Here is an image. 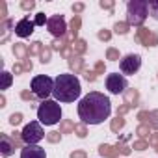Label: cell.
<instances>
[{"label":"cell","mask_w":158,"mask_h":158,"mask_svg":"<svg viewBox=\"0 0 158 158\" xmlns=\"http://www.w3.org/2000/svg\"><path fill=\"white\" fill-rule=\"evenodd\" d=\"M73 50H74L76 56H82V54L88 50V43H86L84 39H76V41L73 43Z\"/></svg>","instance_id":"21"},{"label":"cell","mask_w":158,"mask_h":158,"mask_svg":"<svg viewBox=\"0 0 158 158\" xmlns=\"http://www.w3.org/2000/svg\"><path fill=\"white\" fill-rule=\"evenodd\" d=\"M104 73V61H97L95 63V74H102Z\"/></svg>","instance_id":"44"},{"label":"cell","mask_w":158,"mask_h":158,"mask_svg":"<svg viewBox=\"0 0 158 158\" xmlns=\"http://www.w3.org/2000/svg\"><path fill=\"white\" fill-rule=\"evenodd\" d=\"M34 26H35V23L30 21L28 17H24V19H21V21L15 24V34H17L19 37H30V35L34 34Z\"/></svg>","instance_id":"12"},{"label":"cell","mask_w":158,"mask_h":158,"mask_svg":"<svg viewBox=\"0 0 158 158\" xmlns=\"http://www.w3.org/2000/svg\"><path fill=\"white\" fill-rule=\"evenodd\" d=\"M67 47H69V37H67V35L58 37V39H54V41L50 43V48H52V50H60V52H63Z\"/></svg>","instance_id":"19"},{"label":"cell","mask_w":158,"mask_h":158,"mask_svg":"<svg viewBox=\"0 0 158 158\" xmlns=\"http://www.w3.org/2000/svg\"><path fill=\"white\" fill-rule=\"evenodd\" d=\"M74 132H76L78 138H86V136H88V130H86V125H84V123L74 125Z\"/></svg>","instance_id":"29"},{"label":"cell","mask_w":158,"mask_h":158,"mask_svg":"<svg viewBox=\"0 0 158 158\" xmlns=\"http://www.w3.org/2000/svg\"><path fill=\"white\" fill-rule=\"evenodd\" d=\"M149 143H151V145L154 147V151L158 152V132H156V134H152V136L149 138Z\"/></svg>","instance_id":"41"},{"label":"cell","mask_w":158,"mask_h":158,"mask_svg":"<svg viewBox=\"0 0 158 158\" xmlns=\"http://www.w3.org/2000/svg\"><path fill=\"white\" fill-rule=\"evenodd\" d=\"M21 158H47V152L39 145H24L21 151Z\"/></svg>","instance_id":"13"},{"label":"cell","mask_w":158,"mask_h":158,"mask_svg":"<svg viewBox=\"0 0 158 158\" xmlns=\"http://www.w3.org/2000/svg\"><path fill=\"white\" fill-rule=\"evenodd\" d=\"M99 152L102 154V156H106V158H117V149L115 147H112V145H101L99 147Z\"/></svg>","instance_id":"20"},{"label":"cell","mask_w":158,"mask_h":158,"mask_svg":"<svg viewBox=\"0 0 158 158\" xmlns=\"http://www.w3.org/2000/svg\"><path fill=\"white\" fill-rule=\"evenodd\" d=\"M21 8H23L24 11H30V10L35 8V2H34V0H23V2H21Z\"/></svg>","instance_id":"34"},{"label":"cell","mask_w":158,"mask_h":158,"mask_svg":"<svg viewBox=\"0 0 158 158\" xmlns=\"http://www.w3.org/2000/svg\"><path fill=\"white\" fill-rule=\"evenodd\" d=\"M21 136H23V141H24L26 145H37L47 134H45V130H43V127H41L39 121H30V123L23 128Z\"/></svg>","instance_id":"6"},{"label":"cell","mask_w":158,"mask_h":158,"mask_svg":"<svg viewBox=\"0 0 158 158\" xmlns=\"http://www.w3.org/2000/svg\"><path fill=\"white\" fill-rule=\"evenodd\" d=\"M106 60L117 61V60H119V50H117V48H108V50H106Z\"/></svg>","instance_id":"32"},{"label":"cell","mask_w":158,"mask_h":158,"mask_svg":"<svg viewBox=\"0 0 158 158\" xmlns=\"http://www.w3.org/2000/svg\"><path fill=\"white\" fill-rule=\"evenodd\" d=\"M80 26H82V19L80 15H74L71 19V26H69V32H71V37L76 41L78 39V32H80Z\"/></svg>","instance_id":"17"},{"label":"cell","mask_w":158,"mask_h":158,"mask_svg":"<svg viewBox=\"0 0 158 158\" xmlns=\"http://www.w3.org/2000/svg\"><path fill=\"white\" fill-rule=\"evenodd\" d=\"M136 134L139 136V139H147L149 134H151V127H149V125H139V127L136 128Z\"/></svg>","instance_id":"24"},{"label":"cell","mask_w":158,"mask_h":158,"mask_svg":"<svg viewBox=\"0 0 158 158\" xmlns=\"http://www.w3.org/2000/svg\"><path fill=\"white\" fill-rule=\"evenodd\" d=\"M136 41L138 43H141L143 47H154V45H158V35L154 34V32H151L149 28H139L138 32H136Z\"/></svg>","instance_id":"10"},{"label":"cell","mask_w":158,"mask_h":158,"mask_svg":"<svg viewBox=\"0 0 158 158\" xmlns=\"http://www.w3.org/2000/svg\"><path fill=\"white\" fill-rule=\"evenodd\" d=\"M37 119L41 125H47V127H52L56 123L61 121V108L58 104V101H43L37 108Z\"/></svg>","instance_id":"3"},{"label":"cell","mask_w":158,"mask_h":158,"mask_svg":"<svg viewBox=\"0 0 158 158\" xmlns=\"http://www.w3.org/2000/svg\"><path fill=\"white\" fill-rule=\"evenodd\" d=\"M60 132H61V134H71V132H74V123L69 121V119H63L61 125H60Z\"/></svg>","instance_id":"23"},{"label":"cell","mask_w":158,"mask_h":158,"mask_svg":"<svg viewBox=\"0 0 158 158\" xmlns=\"http://www.w3.org/2000/svg\"><path fill=\"white\" fill-rule=\"evenodd\" d=\"M0 106H2V108L6 106V97L4 95H0Z\"/></svg>","instance_id":"48"},{"label":"cell","mask_w":158,"mask_h":158,"mask_svg":"<svg viewBox=\"0 0 158 158\" xmlns=\"http://www.w3.org/2000/svg\"><path fill=\"white\" fill-rule=\"evenodd\" d=\"M84 76H86V80H88V82H93L95 78H97L95 71H86V73H84Z\"/></svg>","instance_id":"45"},{"label":"cell","mask_w":158,"mask_h":158,"mask_svg":"<svg viewBox=\"0 0 158 158\" xmlns=\"http://www.w3.org/2000/svg\"><path fill=\"white\" fill-rule=\"evenodd\" d=\"M119 67L125 74H134L138 73V69L141 67V58L138 54H127L125 58H121L119 61Z\"/></svg>","instance_id":"9"},{"label":"cell","mask_w":158,"mask_h":158,"mask_svg":"<svg viewBox=\"0 0 158 158\" xmlns=\"http://www.w3.org/2000/svg\"><path fill=\"white\" fill-rule=\"evenodd\" d=\"M127 88H128V84H127V78H125L123 74L112 73V74L106 76V89H108L110 93L119 95V93H125Z\"/></svg>","instance_id":"7"},{"label":"cell","mask_w":158,"mask_h":158,"mask_svg":"<svg viewBox=\"0 0 158 158\" xmlns=\"http://www.w3.org/2000/svg\"><path fill=\"white\" fill-rule=\"evenodd\" d=\"M47 30L58 39V37H63L65 32H67V24H65V19L63 15H52L47 23Z\"/></svg>","instance_id":"8"},{"label":"cell","mask_w":158,"mask_h":158,"mask_svg":"<svg viewBox=\"0 0 158 158\" xmlns=\"http://www.w3.org/2000/svg\"><path fill=\"white\" fill-rule=\"evenodd\" d=\"M43 48H45V47H43V43H41V41H34V43L28 47V54H30V56H37V54L41 56Z\"/></svg>","instance_id":"22"},{"label":"cell","mask_w":158,"mask_h":158,"mask_svg":"<svg viewBox=\"0 0 158 158\" xmlns=\"http://www.w3.org/2000/svg\"><path fill=\"white\" fill-rule=\"evenodd\" d=\"M47 139H48L50 143H58V141L61 139V132H48V134H47Z\"/></svg>","instance_id":"33"},{"label":"cell","mask_w":158,"mask_h":158,"mask_svg":"<svg viewBox=\"0 0 158 158\" xmlns=\"http://www.w3.org/2000/svg\"><path fill=\"white\" fill-rule=\"evenodd\" d=\"M13 54H15V58H17L19 61H26V60L30 58L28 47H26L24 43H15V45H13Z\"/></svg>","instance_id":"15"},{"label":"cell","mask_w":158,"mask_h":158,"mask_svg":"<svg viewBox=\"0 0 158 158\" xmlns=\"http://www.w3.org/2000/svg\"><path fill=\"white\" fill-rule=\"evenodd\" d=\"M112 114V102L104 93L91 91L78 102V117L84 125H101Z\"/></svg>","instance_id":"1"},{"label":"cell","mask_w":158,"mask_h":158,"mask_svg":"<svg viewBox=\"0 0 158 158\" xmlns=\"http://www.w3.org/2000/svg\"><path fill=\"white\" fill-rule=\"evenodd\" d=\"M110 37H112V32L110 30H101L99 32V39L101 41H110Z\"/></svg>","instance_id":"38"},{"label":"cell","mask_w":158,"mask_h":158,"mask_svg":"<svg viewBox=\"0 0 158 158\" xmlns=\"http://www.w3.org/2000/svg\"><path fill=\"white\" fill-rule=\"evenodd\" d=\"M15 149H19V145L13 139V136H8V134L0 136V154L2 156H11L15 152Z\"/></svg>","instance_id":"11"},{"label":"cell","mask_w":158,"mask_h":158,"mask_svg":"<svg viewBox=\"0 0 158 158\" xmlns=\"http://www.w3.org/2000/svg\"><path fill=\"white\" fill-rule=\"evenodd\" d=\"M34 23H35V24H39V26H43L45 23H48V19L45 17V13H37V15H35V21H34Z\"/></svg>","instance_id":"37"},{"label":"cell","mask_w":158,"mask_h":158,"mask_svg":"<svg viewBox=\"0 0 158 158\" xmlns=\"http://www.w3.org/2000/svg\"><path fill=\"white\" fill-rule=\"evenodd\" d=\"M80 80L76 78V74L73 73H63L58 74L54 80V99L60 102H74L78 97H80Z\"/></svg>","instance_id":"2"},{"label":"cell","mask_w":158,"mask_h":158,"mask_svg":"<svg viewBox=\"0 0 158 158\" xmlns=\"http://www.w3.org/2000/svg\"><path fill=\"white\" fill-rule=\"evenodd\" d=\"M6 17H8V11H6V2H0V19L6 21Z\"/></svg>","instance_id":"42"},{"label":"cell","mask_w":158,"mask_h":158,"mask_svg":"<svg viewBox=\"0 0 158 158\" xmlns=\"http://www.w3.org/2000/svg\"><path fill=\"white\" fill-rule=\"evenodd\" d=\"M21 121H23V114H11V115H10V123H11L13 127H17Z\"/></svg>","instance_id":"35"},{"label":"cell","mask_w":158,"mask_h":158,"mask_svg":"<svg viewBox=\"0 0 158 158\" xmlns=\"http://www.w3.org/2000/svg\"><path fill=\"white\" fill-rule=\"evenodd\" d=\"M71 158H88V154H86V151H74V152H71Z\"/></svg>","instance_id":"46"},{"label":"cell","mask_w":158,"mask_h":158,"mask_svg":"<svg viewBox=\"0 0 158 158\" xmlns=\"http://www.w3.org/2000/svg\"><path fill=\"white\" fill-rule=\"evenodd\" d=\"M147 147H149V141H147V139H138V141H134V145H132L134 151H145Z\"/></svg>","instance_id":"31"},{"label":"cell","mask_w":158,"mask_h":158,"mask_svg":"<svg viewBox=\"0 0 158 158\" xmlns=\"http://www.w3.org/2000/svg\"><path fill=\"white\" fill-rule=\"evenodd\" d=\"M54 91V80L50 76L47 74H39V76H34V80H32V93L43 101L48 99V95H52Z\"/></svg>","instance_id":"5"},{"label":"cell","mask_w":158,"mask_h":158,"mask_svg":"<svg viewBox=\"0 0 158 158\" xmlns=\"http://www.w3.org/2000/svg\"><path fill=\"white\" fill-rule=\"evenodd\" d=\"M34 97H35V95H34L32 91H28V89H24V91L21 93V99H23V101H30V102H32V101H34Z\"/></svg>","instance_id":"40"},{"label":"cell","mask_w":158,"mask_h":158,"mask_svg":"<svg viewBox=\"0 0 158 158\" xmlns=\"http://www.w3.org/2000/svg\"><path fill=\"white\" fill-rule=\"evenodd\" d=\"M21 73H24V65H23V61L13 63V74H21Z\"/></svg>","instance_id":"39"},{"label":"cell","mask_w":158,"mask_h":158,"mask_svg":"<svg viewBox=\"0 0 158 158\" xmlns=\"http://www.w3.org/2000/svg\"><path fill=\"white\" fill-rule=\"evenodd\" d=\"M99 6L102 8V10H114V0H101V2H99Z\"/></svg>","instance_id":"36"},{"label":"cell","mask_w":158,"mask_h":158,"mask_svg":"<svg viewBox=\"0 0 158 158\" xmlns=\"http://www.w3.org/2000/svg\"><path fill=\"white\" fill-rule=\"evenodd\" d=\"M123 127H125V119H123L121 115H117V117H115V119L112 121V125H110V128H112L114 132H119V130H121Z\"/></svg>","instance_id":"26"},{"label":"cell","mask_w":158,"mask_h":158,"mask_svg":"<svg viewBox=\"0 0 158 158\" xmlns=\"http://www.w3.org/2000/svg\"><path fill=\"white\" fill-rule=\"evenodd\" d=\"M138 101H139V93L136 91V89H127L125 91V106H128V108H134V106H138Z\"/></svg>","instance_id":"16"},{"label":"cell","mask_w":158,"mask_h":158,"mask_svg":"<svg viewBox=\"0 0 158 158\" xmlns=\"http://www.w3.org/2000/svg\"><path fill=\"white\" fill-rule=\"evenodd\" d=\"M138 119L141 121V125H149L151 128L158 130V110H152V112H139V114H138Z\"/></svg>","instance_id":"14"},{"label":"cell","mask_w":158,"mask_h":158,"mask_svg":"<svg viewBox=\"0 0 158 158\" xmlns=\"http://www.w3.org/2000/svg\"><path fill=\"white\" fill-rule=\"evenodd\" d=\"M128 28H130V24L125 21V23H115L114 24V30H115V34H121V35H125L127 32H128Z\"/></svg>","instance_id":"25"},{"label":"cell","mask_w":158,"mask_h":158,"mask_svg":"<svg viewBox=\"0 0 158 158\" xmlns=\"http://www.w3.org/2000/svg\"><path fill=\"white\" fill-rule=\"evenodd\" d=\"M149 13L154 21H158V0H152V2H149Z\"/></svg>","instance_id":"27"},{"label":"cell","mask_w":158,"mask_h":158,"mask_svg":"<svg viewBox=\"0 0 158 158\" xmlns=\"http://www.w3.org/2000/svg\"><path fill=\"white\" fill-rule=\"evenodd\" d=\"M69 67H71V71L74 73V74H78V73H82L84 71V60H82V56H73L71 60H69Z\"/></svg>","instance_id":"18"},{"label":"cell","mask_w":158,"mask_h":158,"mask_svg":"<svg viewBox=\"0 0 158 158\" xmlns=\"http://www.w3.org/2000/svg\"><path fill=\"white\" fill-rule=\"evenodd\" d=\"M50 56H52V48L50 47H45L43 52H41V56H39L41 58V63H48L50 61Z\"/></svg>","instance_id":"30"},{"label":"cell","mask_w":158,"mask_h":158,"mask_svg":"<svg viewBox=\"0 0 158 158\" xmlns=\"http://www.w3.org/2000/svg\"><path fill=\"white\" fill-rule=\"evenodd\" d=\"M23 65H24V71H32V69H34V65H32V61H30V60L23 61Z\"/></svg>","instance_id":"47"},{"label":"cell","mask_w":158,"mask_h":158,"mask_svg":"<svg viewBox=\"0 0 158 158\" xmlns=\"http://www.w3.org/2000/svg\"><path fill=\"white\" fill-rule=\"evenodd\" d=\"M11 86V73L2 71V89H8Z\"/></svg>","instance_id":"28"},{"label":"cell","mask_w":158,"mask_h":158,"mask_svg":"<svg viewBox=\"0 0 158 158\" xmlns=\"http://www.w3.org/2000/svg\"><path fill=\"white\" fill-rule=\"evenodd\" d=\"M84 8H86V6H84L82 2H76V4H73V11H74V13H82V11H84Z\"/></svg>","instance_id":"43"},{"label":"cell","mask_w":158,"mask_h":158,"mask_svg":"<svg viewBox=\"0 0 158 158\" xmlns=\"http://www.w3.org/2000/svg\"><path fill=\"white\" fill-rule=\"evenodd\" d=\"M149 15V2L147 0H130L127 6V23L130 26H139L145 23Z\"/></svg>","instance_id":"4"}]
</instances>
